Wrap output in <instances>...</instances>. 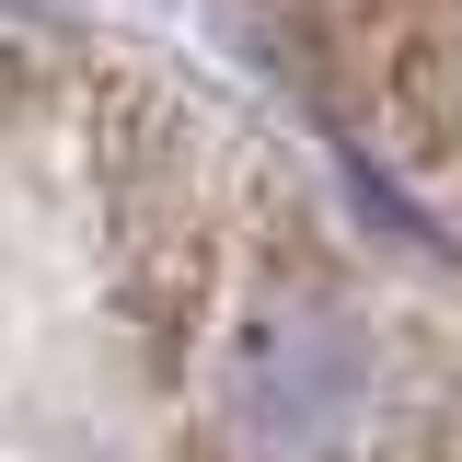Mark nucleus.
Returning a JSON list of instances; mask_svg holds the SVG:
<instances>
[{"label": "nucleus", "mask_w": 462, "mask_h": 462, "mask_svg": "<svg viewBox=\"0 0 462 462\" xmlns=\"http://www.w3.org/2000/svg\"><path fill=\"white\" fill-rule=\"evenodd\" d=\"M312 23L358 116H382V139L404 151L462 139V0H312Z\"/></svg>", "instance_id": "f257e3e1"}]
</instances>
